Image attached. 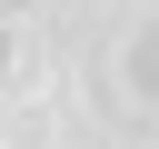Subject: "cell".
<instances>
[{
    "mask_svg": "<svg viewBox=\"0 0 159 149\" xmlns=\"http://www.w3.org/2000/svg\"><path fill=\"white\" fill-rule=\"evenodd\" d=\"M0 30H10V0H0Z\"/></svg>",
    "mask_w": 159,
    "mask_h": 149,
    "instance_id": "1",
    "label": "cell"
}]
</instances>
